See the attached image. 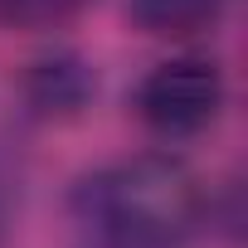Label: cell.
Segmentation results:
<instances>
[{
	"instance_id": "cell-1",
	"label": "cell",
	"mask_w": 248,
	"mask_h": 248,
	"mask_svg": "<svg viewBox=\"0 0 248 248\" xmlns=\"http://www.w3.org/2000/svg\"><path fill=\"white\" fill-rule=\"evenodd\" d=\"M78 219L107 248H180L204 224V185L175 156H127L73 190Z\"/></svg>"
},
{
	"instance_id": "cell-5",
	"label": "cell",
	"mask_w": 248,
	"mask_h": 248,
	"mask_svg": "<svg viewBox=\"0 0 248 248\" xmlns=\"http://www.w3.org/2000/svg\"><path fill=\"white\" fill-rule=\"evenodd\" d=\"M88 0H0V25L10 30H54L73 20Z\"/></svg>"
},
{
	"instance_id": "cell-4",
	"label": "cell",
	"mask_w": 248,
	"mask_h": 248,
	"mask_svg": "<svg viewBox=\"0 0 248 248\" xmlns=\"http://www.w3.org/2000/svg\"><path fill=\"white\" fill-rule=\"evenodd\" d=\"M88 93H93V73L78 59H49L30 73V97L44 112H73V107H83Z\"/></svg>"
},
{
	"instance_id": "cell-2",
	"label": "cell",
	"mask_w": 248,
	"mask_h": 248,
	"mask_svg": "<svg viewBox=\"0 0 248 248\" xmlns=\"http://www.w3.org/2000/svg\"><path fill=\"white\" fill-rule=\"evenodd\" d=\"M224 73L209 59H166L137 88V112L161 137H190L219 117Z\"/></svg>"
},
{
	"instance_id": "cell-3",
	"label": "cell",
	"mask_w": 248,
	"mask_h": 248,
	"mask_svg": "<svg viewBox=\"0 0 248 248\" xmlns=\"http://www.w3.org/2000/svg\"><path fill=\"white\" fill-rule=\"evenodd\" d=\"M224 0H132L127 15L141 34H156V39H185V34H200L219 20Z\"/></svg>"
}]
</instances>
